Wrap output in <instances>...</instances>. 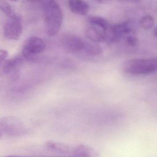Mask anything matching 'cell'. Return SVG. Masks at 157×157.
Listing matches in <instances>:
<instances>
[{
	"instance_id": "6da1fadb",
	"label": "cell",
	"mask_w": 157,
	"mask_h": 157,
	"mask_svg": "<svg viewBox=\"0 0 157 157\" xmlns=\"http://www.w3.org/2000/svg\"><path fill=\"white\" fill-rule=\"evenodd\" d=\"M61 42L65 50L72 54L94 56L102 53L101 48L96 43L87 41L75 35H65L61 37Z\"/></svg>"
},
{
	"instance_id": "7a4b0ae2",
	"label": "cell",
	"mask_w": 157,
	"mask_h": 157,
	"mask_svg": "<svg viewBox=\"0 0 157 157\" xmlns=\"http://www.w3.org/2000/svg\"><path fill=\"white\" fill-rule=\"evenodd\" d=\"M41 2L47 33L50 36H54L59 33L62 25V10L55 1H43Z\"/></svg>"
},
{
	"instance_id": "3957f363",
	"label": "cell",
	"mask_w": 157,
	"mask_h": 157,
	"mask_svg": "<svg viewBox=\"0 0 157 157\" xmlns=\"http://www.w3.org/2000/svg\"><path fill=\"white\" fill-rule=\"evenodd\" d=\"M157 62L155 59H132L123 64V71L127 74L136 76L148 75L157 70Z\"/></svg>"
},
{
	"instance_id": "277c9868",
	"label": "cell",
	"mask_w": 157,
	"mask_h": 157,
	"mask_svg": "<svg viewBox=\"0 0 157 157\" xmlns=\"http://www.w3.org/2000/svg\"><path fill=\"white\" fill-rule=\"evenodd\" d=\"M0 131L11 136H21L27 134V129L18 117L7 116L0 118Z\"/></svg>"
},
{
	"instance_id": "5b68a950",
	"label": "cell",
	"mask_w": 157,
	"mask_h": 157,
	"mask_svg": "<svg viewBox=\"0 0 157 157\" xmlns=\"http://www.w3.org/2000/svg\"><path fill=\"white\" fill-rule=\"evenodd\" d=\"M45 48V43L41 38L37 36H32L25 42L22 55L24 58L32 61L35 59L36 56L43 52Z\"/></svg>"
},
{
	"instance_id": "8992f818",
	"label": "cell",
	"mask_w": 157,
	"mask_h": 157,
	"mask_svg": "<svg viewBox=\"0 0 157 157\" xmlns=\"http://www.w3.org/2000/svg\"><path fill=\"white\" fill-rule=\"evenodd\" d=\"M4 36L9 40H17L22 34L23 27L21 17L8 18L3 27Z\"/></svg>"
},
{
	"instance_id": "52a82bcc",
	"label": "cell",
	"mask_w": 157,
	"mask_h": 157,
	"mask_svg": "<svg viewBox=\"0 0 157 157\" xmlns=\"http://www.w3.org/2000/svg\"><path fill=\"white\" fill-rule=\"evenodd\" d=\"M132 32L128 21L111 25L106 33L107 41L112 43L117 42Z\"/></svg>"
},
{
	"instance_id": "ba28073f",
	"label": "cell",
	"mask_w": 157,
	"mask_h": 157,
	"mask_svg": "<svg viewBox=\"0 0 157 157\" xmlns=\"http://www.w3.org/2000/svg\"><path fill=\"white\" fill-rule=\"evenodd\" d=\"M22 61V57L19 56L7 60L2 68L3 73L10 76L12 79H16L21 70Z\"/></svg>"
},
{
	"instance_id": "9c48e42d",
	"label": "cell",
	"mask_w": 157,
	"mask_h": 157,
	"mask_svg": "<svg viewBox=\"0 0 157 157\" xmlns=\"http://www.w3.org/2000/svg\"><path fill=\"white\" fill-rule=\"evenodd\" d=\"M85 35L91 42L101 43L107 41L106 33L100 27L90 25L85 31Z\"/></svg>"
},
{
	"instance_id": "30bf717a",
	"label": "cell",
	"mask_w": 157,
	"mask_h": 157,
	"mask_svg": "<svg viewBox=\"0 0 157 157\" xmlns=\"http://www.w3.org/2000/svg\"><path fill=\"white\" fill-rule=\"evenodd\" d=\"M68 6L72 13L82 16L86 15L90 10V6L88 3L81 0L69 1Z\"/></svg>"
},
{
	"instance_id": "8fae6325",
	"label": "cell",
	"mask_w": 157,
	"mask_h": 157,
	"mask_svg": "<svg viewBox=\"0 0 157 157\" xmlns=\"http://www.w3.org/2000/svg\"><path fill=\"white\" fill-rule=\"evenodd\" d=\"M87 21L90 25L100 27L106 33L111 25L106 20L99 16H90L87 19Z\"/></svg>"
},
{
	"instance_id": "7c38bea8",
	"label": "cell",
	"mask_w": 157,
	"mask_h": 157,
	"mask_svg": "<svg viewBox=\"0 0 157 157\" xmlns=\"http://www.w3.org/2000/svg\"><path fill=\"white\" fill-rule=\"evenodd\" d=\"M45 146L50 150L61 153H68L70 150V147L67 144L56 141H46Z\"/></svg>"
},
{
	"instance_id": "4fadbf2b",
	"label": "cell",
	"mask_w": 157,
	"mask_h": 157,
	"mask_svg": "<svg viewBox=\"0 0 157 157\" xmlns=\"http://www.w3.org/2000/svg\"><path fill=\"white\" fill-rule=\"evenodd\" d=\"M73 155L74 157H93V151L90 147L79 144L74 147Z\"/></svg>"
},
{
	"instance_id": "5bb4252c",
	"label": "cell",
	"mask_w": 157,
	"mask_h": 157,
	"mask_svg": "<svg viewBox=\"0 0 157 157\" xmlns=\"http://www.w3.org/2000/svg\"><path fill=\"white\" fill-rule=\"evenodd\" d=\"M0 10L2 11L8 18H15L20 17L13 10L11 5L4 1H0Z\"/></svg>"
},
{
	"instance_id": "9a60e30c",
	"label": "cell",
	"mask_w": 157,
	"mask_h": 157,
	"mask_svg": "<svg viewBox=\"0 0 157 157\" xmlns=\"http://www.w3.org/2000/svg\"><path fill=\"white\" fill-rule=\"evenodd\" d=\"M154 19L150 15H146L141 18L140 21V26L145 30H148L153 27Z\"/></svg>"
},
{
	"instance_id": "2e32d148",
	"label": "cell",
	"mask_w": 157,
	"mask_h": 157,
	"mask_svg": "<svg viewBox=\"0 0 157 157\" xmlns=\"http://www.w3.org/2000/svg\"><path fill=\"white\" fill-rule=\"evenodd\" d=\"M125 41L130 46H134L137 44L138 39L133 31L125 36Z\"/></svg>"
},
{
	"instance_id": "e0dca14e",
	"label": "cell",
	"mask_w": 157,
	"mask_h": 157,
	"mask_svg": "<svg viewBox=\"0 0 157 157\" xmlns=\"http://www.w3.org/2000/svg\"><path fill=\"white\" fill-rule=\"evenodd\" d=\"M8 56V53L6 50L0 49V64H1Z\"/></svg>"
},
{
	"instance_id": "ac0fdd59",
	"label": "cell",
	"mask_w": 157,
	"mask_h": 157,
	"mask_svg": "<svg viewBox=\"0 0 157 157\" xmlns=\"http://www.w3.org/2000/svg\"><path fill=\"white\" fill-rule=\"evenodd\" d=\"M4 157H22V156H13V155H11V156H6Z\"/></svg>"
},
{
	"instance_id": "d6986e66",
	"label": "cell",
	"mask_w": 157,
	"mask_h": 157,
	"mask_svg": "<svg viewBox=\"0 0 157 157\" xmlns=\"http://www.w3.org/2000/svg\"><path fill=\"white\" fill-rule=\"evenodd\" d=\"M1 76H0V90H1Z\"/></svg>"
},
{
	"instance_id": "ffe728a7",
	"label": "cell",
	"mask_w": 157,
	"mask_h": 157,
	"mask_svg": "<svg viewBox=\"0 0 157 157\" xmlns=\"http://www.w3.org/2000/svg\"><path fill=\"white\" fill-rule=\"evenodd\" d=\"M2 133L1 132V131H0V137H1V136H2Z\"/></svg>"
},
{
	"instance_id": "44dd1931",
	"label": "cell",
	"mask_w": 157,
	"mask_h": 157,
	"mask_svg": "<svg viewBox=\"0 0 157 157\" xmlns=\"http://www.w3.org/2000/svg\"></svg>"
}]
</instances>
